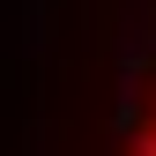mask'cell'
<instances>
[{
	"label": "cell",
	"mask_w": 156,
	"mask_h": 156,
	"mask_svg": "<svg viewBox=\"0 0 156 156\" xmlns=\"http://www.w3.org/2000/svg\"><path fill=\"white\" fill-rule=\"evenodd\" d=\"M134 156H156V134H134Z\"/></svg>",
	"instance_id": "obj_1"
}]
</instances>
